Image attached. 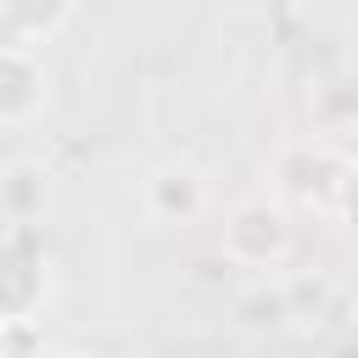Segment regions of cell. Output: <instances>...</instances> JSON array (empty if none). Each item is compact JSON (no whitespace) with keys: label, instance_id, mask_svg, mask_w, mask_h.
I'll use <instances>...</instances> for the list:
<instances>
[{"label":"cell","instance_id":"52a82bcc","mask_svg":"<svg viewBox=\"0 0 358 358\" xmlns=\"http://www.w3.org/2000/svg\"><path fill=\"white\" fill-rule=\"evenodd\" d=\"M78 0H0V45H45L67 28Z\"/></svg>","mask_w":358,"mask_h":358},{"label":"cell","instance_id":"3957f363","mask_svg":"<svg viewBox=\"0 0 358 358\" xmlns=\"http://www.w3.org/2000/svg\"><path fill=\"white\" fill-rule=\"evenodd\" d=\"M140 207H145V218L157 229H190L213 207V173L201 162H190V157H168V162H157L145 173Z\"/></svg>","mask_w":358,"mask_h":358},{"label":"cell","instance_id":"277c9868","mask_svg":"<svg viewBox=\"0 0 358 358\" xmlns=\"http://www.w3.org/2000/svg\"><path fill=\"white\" fill-rule=\"evenodd\" d=\"M50 73L34 45H0V129H22L45 112Z\"/></svg>","mask_w":358,"mask_h":358},{"label":"cell","instance_id":"7a4b0ae2","mask_svg":"<svg viewBox=\"0 0 358 358\" xmlns=\"http://www.w3.org/2000/svg\"><path fill=\"white\" fill-rule=\"evenodd\" d=\"M218 252H224V263L252 268V274L285 268L291 252H296V218H291V207L280 196H246V201H235L224 213Z\"/></svg>","mask_w":358,"mask_h":358},{"label":"cell","instance_id":"6da1fadb","mask_svg":"<svg viewBox=\"0 0 358 358\" xmlns=\"http://www.w3.org/2000/svg\"><path fill=\"white\" fill-rule=\"evenodd\" d=\"M274 179H280V201L296 213H313L319 224H347L352 218V157L336 140H291L274 157Z\"/></svg>","mask_w":358,"mask_h":358},{"label":"cell","instance_id":"8992f818","mask_svg":"<svg viewBox=\"0 0 358 358\" xmlns=\"http://www.w3.org/2000/svg\"><path fill=\"white\" fill-rule=\"evenodd\" d=\"M45 207H50V168L34 162V157L6 162V173H0V218L11 229H34V218Z\"/></svg>","mask_w":358,"mask_h":358},{"label":"cell","instance_id":"ba28073f","mask_svg":"<svg viewBox=\"0 0 358 358\" xmlns=\"http://www.w3.org/2000/svg\"><path fill=\"white\" fill-rule=\"evenodd\" d=\"M235 324H241V330H252V336L291 330V308H285V291H280V280H274V285H257V291H246V296H241V308H235Z\"/></svg>","mask_w":358,"mask_h":358},{"label":"cell","instance_id":"5b68a950","mask_svg":"<svg viewBox=\"0 0 358 358\" xmlns=\"http://www.w3.org/2000/svg\"><path fill=\"white\" fill-rule=\"evenodd\" d=\"M39 308H45V263L17 229L11 241H0V319H39Z\"/></svg>","mask_w":358,"mask_h":358},{"label":"cell","instance_id":"9c48e42d","mask_svg":"<svg viewBox=\"0 0 358 358\" xmlns=\"http://www.w3.org/2000/svg\"><path fill=\"white\" fill-rule=\"evenodd\" d=\"M6 352H11V347H6V319H0V358H6Z\"/></svg>","mask_w":358,"mask_h":358}]
</instances>
